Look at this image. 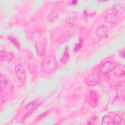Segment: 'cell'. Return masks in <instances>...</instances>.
Instances as JSON below:
<instances>
[{
  "label": "cell",
  "mask_w": 125,
  "mask_h": 125,
  "mask_svg": "<svg viewBox=\"0 0 125 125\" xmlns=\"http://www.w3.org/2000/svg\"><path fill=\"white\" fill-rule=\"evenodd\" d=\"M57 63L55 58L53 56L46 57L42 62V69L44 71L51 73L56 68Z\"/></svg>",
  "instance_id": "obj_1"
},
{
  "label": "cell",
  "mask_w": 125,
  "mask_h": 125,
  "mask_svg": "<svg viewBox=\"0 0 125 125\" xmlns=\"http://www.w3.org/2000/svg\"><path fill=\"white\" fill-rule=\"evenodd\" d=\"M101 80L100 74L97 72H93L87 77L86 83L89 86H94L99 84Z\"/></svg>",
  "instance_id": "obj_2"
},
{
  "label": "cell",
  "mask_w": 125,
  "mask_h": 125,
  "mask_svg": "<svg viewBox=\"0 0 125 125\" xmlns=\"http://www.w3.org/2000/svg\"><path fill=\"white\" fill-rule=\"evenodd\" d=\"M115 64L112 61H108L104 63L100 67V70L104 74H107L113 70Z\"/></svg>",
  "instance_id": "obj_3"
},
{
  "label": "cell",
  "mask_w": 125,
  "mask_h": 125,
  "mask_svg": "<svg viewBox=\"0 0 125 125\" xmlns=\"http://www.w3.org/2000/svg\"><path fill=\"white\" fill-rule=\"evenodd\" d=\"M35 46L38 55L42 56L46 53L47 47V45L46 42L44 41H38L36 43Z\"/></svg>",
  "instance_id": "obj_4"
},
{
  "label": "cell",
  "mask_w": 125,
  "mask_h": 125,
  "mask_svg": "<svg viewBox=\"0 0 125 125\" xmlns=\"http://www.w3.org/2000/svg\"><path fill=\"white\" fill-rule=\"evenodd\" d=\"M15 70L16 76L20 81H23L25 79V71L24 68L21 64H18L16 65L15 67Z\"/></svg>",
  "instance_id": "obj_5"
},
{
  "label": "cell",
  "mask_w": 125,
  "mask_h": 125,
  "mask_svg": "<svg viewBox=\"0 0 125 125\" xmlns=\"http://www.w3.org/2000/svg\"><path fill=\"white\" fill-rule=\"evenodd\" d=\"M87 99L91 104L95 105L98 103L99 96L96 91L92 90L89 93L87 96Z\"/></svg>",
  "instance_id": "obj_6"
},
{
  "label": "cell",
  "mask_w": 125,
  "mask_h": 125,
  "mask_svg": "<svg viewBox=\"0 0 125 125\" xmlns=\"http://www.w3.org/2000/svg\"><path fill=\"white\" fill-rule=\"evenodd\" d=\"M108 29L106 26L104 25H101L98 27L96 29V33L97 35L100 38L105 37L107 35Z\"/></svg>",
  "instance_id": "obj_7"
},
{
  "label": "cell",
  "mask_w": 125,
  "mask_h": 125,
  "mask_svg": "<svg viewBox=\"0 0 125 125\" xmlns=\"http://www.w3.org/2000/svg\"><path fill=\"white\" fill-rule=\"evenodd\" d=\"M125 11L124 5L122 3H116L115 4L112 9V13L116 15L117 16L118 15H122Z\"/></svg>",
  "instance_id": "obj_8"
},
{
  "label": "cell",
  "mask_w": 125,
  "mask_h": 125,
  "mask_svg": "<svg viewBox=\"0 0 125 125\" xmlns=\"http://www.w3.org/2000/svg\"><path fill=\"white\" fill-rule=\"evenodd\" d=\"M114 73L115 75L119 77H124L125 76V66L123 64H118L115 66L114 69Z\"/></svg>",
  "instance_id": "obj_9"
},
{
  "label": "cell",
  "mask_w": 125,
  "mask_h": 125,
  "mask_svg": "<svg viewBox=\"0 0 125 125\" xmlns=\"http://www.w3.org/2000/svg\"><path fill=\"white\" fill-rule=\"evenodd\" d=\"M14 57L13 53L10 52H6L1 50L0 52V58L3 61L9 62Z\"/></svg>",
  "instance_id": "obj_10"
},
{
  "label": "cell",
  "mask_w": 125,
  "mask_h": 125,
  "mask_svg": "<svg viewBox=\"0 0 125 125\" xmlns=\"http://www.w3.org/2000/svg\"><path fill=\"white\" fill-rule=\"evenodd\" d=\"M117 16L113 13H108L106 14L104 17V21L105 22L110 23L113 24L117 21Z\"/></svg>",
  "instance_id": "obj_11"
},
{
  "label": "cell",
  "mask_w": 125,
  "mask_h": 125,
  "mask_svg": "<svg viewBox=\"0 0 125 125\" xmlns=\"http://www.w3.org/2000/svg\"><path fill=\"white\" fill-rule=\"evenodd\" d=\"M8 84V80L7 78L2 75L0 76V91L1 92L4 91Z\"/></svg>",
  "instance_id": "obj_12"
},
{
  "label": "cell",
  "mask_w": 125,
  "mask_h": 125,
  "mask_svg": "<svg viewBox=\"0 0 125 125\" xmlns=\"http://www.w3.org/2000/svg\"><path fill=\"white\" fill-rule=\"evenodd\" d=\"M112 123H113V119L110 116L106 115L103 118L102 125H112Z\"/></svg>",
  "instance_id": "obj_13"
},
{
  "label": "cell",
  "mask_w": 125,
  "mask_h": 125,
  "mask_svg": "<svg viewBox=\"0 0 125 125\" xmlns=\"http://www.w3.org/2000/svg\"><path fill=\"white\" fill-rule=\"evenodd\" d=\"M123 122V119L122 118V116L121 117L120 115L119 114H116L114 118L113 119V123L112 124L114 125H121L122 124V122Z\"/></svg>",
  "instance_id": "obj_14"
},
{
  "label": "cell",
  "mask_w": 125,
  "mask_h": 125,
  "mask_svg": "<svg viewBox=\"0 0 125 125\" xmlns=\"http://www.w3.org/2000/svg\"><path fill=\"white\" fill-rule=\"evenodd\" d=\"M39 104L36 101H32L28 104L26 106L25 108L28 110H34L35 108H36L38 106Z\"/></svg>",
  "instance_id": "obj_15"
},
{
  "label": "cell",
  "mask_w": 125,
  "mask_h": 125,
  "mask_svg": "<svg viewBox=\"0 0 125 125\" xmlns=\"http://www.w3.org/2000/svg\"><path fill=\"white\" fill-rule=\"evenodd\" d=\"M98 122L97 116L94 115L92 116L88 120L87 122L88 125H96Z\"/></svg>",
  "instance_id": "obj_16"
},
{
  "label": "cell",
  "mask_w": 125,
  "mask_h": 125,
  "mask_svg": "<svg viewBox=\"0 0 125 125\" xmlns=\"http://www.w3.org/2000/svg\"><path fill=\"white\" fill-rule=\"evenodd\" d=\"M68 57H69V53H68V50L66 49L65 50V52L63 54V55L62 57V58L61 60V62H65L68 59Z\"/></svg>",
  "instance_id": "obj_17"
},
{
  "label": "cell",
  "mask_w": 125,
  "mask_h": 125,
  "mask_svg": "<svg viewBox=\"0 0 125 125\" xmlns=\"http://www.w3.org/2000/svg\"><path fill=\"white\" fill-rule=\"evenodd\" d=\"M82 43H83V41L82 40L80 39V40H79V42L77 43L75 46V48H74V50H75V51H79L81 47H82Z\"/></svg>",
  "instance_id": "obj_18"
},
{
  "label": "cell",
  "mask_w": 125,
  "mask_h": 125,
  "mask_svg": "<svg viewBox=\"0 0 125 125\" xmlns=\"http://www.w3.org/2000/svg\"><path fill=\"white\" fill-rule=\"evenodd\" d=\"M48 113V112H45V113H43V114H41L39 117V119H42V118H44Z\"/></svg>",
  "instance_id": "obj_19"
},
{
  "label": "cell",
  "mask_w": 125,
  "mask_h": 125,
  "mask_svg": "<svg viewBox=\"0 0 125 125\" xmlns=\"http://www.w3.org/2000/svg\"><path fill=\"white\" fill-rule=\"evenodd\" d=\"M120 56H121V57L124 58V55H125V53H124V51L122 52V53L121 52V53L120 54Z\"/></svg>",
  "instance_id": "obj_20"
}]
</instances>
